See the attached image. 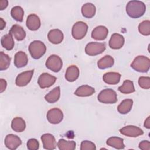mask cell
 <instances>
[{
  "instance_id": "1",
  "label": "cell",
  "mask_w": 150,
  "mask_h": 150,
  "mask_svg": "<svg viewBox=\"0 0 150 150\" xmlns=\"http://www.w3.org/2000/svg\"><path fill=\"white\" fill-rule=\"evenodd\" d=\"M146 11L145 4L140 1H130L126 5V12L132 18L142 16Z\"/></svg>"
},
{
  "instance_id": "2",
  "label": "cell",
  "mask_w": 150,
  "mask_h": 150,
  "mask_svg": "<svg viewBox=\"0 0 150 150\" xmlns=\"http://www.w3.org/2000/svg\"><path fill=\"white\" fill-rule=\"evenodd\" d=\"M131 67L138 72H148L150 68V59L144 56H138L131 64Z\"/></svg>"
},
{
  "instance_id": "3",
  "label": "cell",
  "mask_w": 150,
  "mask_h": 150,
  "mask_svg": "<svg viewBox=\"0 0 150 150\" xmlns=\"http://www.w3.org/2000/svg\"><path fill=\"white\" fill-rule=\"evenodd\" d=\"M46 50L45 45L40 40H34L29 46V52L34 59H40L45 53Z\"/></svg>"
},
{
  "instance_id": "4",
  "label": "cell",
  "mask_w": 150,
  "mask_h": 150,
  "mask_svg": "<svg viewBox=\"0 0 150 150\" xmlns=\"http://www.w3.org/2000/svg\"><path fill=\"white\" fill-rule=\"evenodd\" d=\"M98 100L104 104H114L117 101L116 92L111 88L103 90L97 96Z\"/></svg>"
},
{
  "instance_id": "5",
  "label": "cell",
  "mask_w": 150,
  "mask_h": 150,
  "mask_svg": "<svg viewBox=\"0 0 150 150\" xmlns=\"http://www.w3.org/2000/svg\"><path fill=\"white\" fill-rule=\"evenodd\" d=\"M88 30V25L83 21L76 22L72 28V36L77 40H80L84 38Z\"/></svg>"
},
{
  "instance_id": "6",
  "label": "cell",
  "mask_w": 150,
  "mask_h": 150,
  "mask_svg": "<svg viewBox=\"0 0 150 150\" xmlns=\"http://www.w3.org/2000/svg\"><path fill=\"white\" fill-rule=\"evenodd\" d=\"M105 50V45L104 43L90 42L85 47V52L89 56H96L102 53Z\"/></svg>"
},
{
  "instance_id": "7",
  "label": "cell",
  "mask_w": 150,
  "mask_h": 150,
  "mask_svg": "<svg viewBox=\"0 0 150 150\" xmlns=\"http://www.w3.org/2000/svg\"><path fill=\"white\" fill-rule=\"evenodd\" d=\"M46 67L54 72H59L62 68L63 62L61 58L56 54L50 55L46 60Z\"/></svg>"
},
{
  "instance_id": "8",
  "label": "cell",
  "mask_w": 150,
  "mask_h": 150,
  "mask_svg": "<svg viewBox=\"0 0 150 150\" xmlns=\"http://www.w3.org/2000/svg\"><path fill=\"white\" fill-rule=\"evenodd\" d=\"M46 118L50 123L57 124L63 120V114L60 109L58 108H53L47 111Z\"/></svg>"
},
{
  "instance_id": "9",
  "label": "cell",
  "mask_w": 150,
  "mask_h": 150,
  "mask_svg": "<svg viewBox=\"0 0 150 150\" xmlns=\"http://www.w3.org/2000/svg\"><path fill=\"white\" fill-rule=\"evenodd\" d=\"M57 79L47 73H43L40 75L38 80V83L41 88H48L54 84Z\"/></svg>"
},
{
  "instance_id": "10",
  "label": "cell",
  "mask_w": 150,
  "mask_h": 150,
  "mask_svg": "<svg viewBox=\"0 0 150 150\" xmlns=\"http://www.w3.org/2000/svg\"><path fill=\"white\" fill-rule=\"evenodd\" d=\"M33 72V70H31L19 74L15 80L16 85L19 87H23L28 84L32 79Z\"/></svg>"
},
{
  "instance_id": "11",
  "label": "cell",
  "mask_w": 150,
  "mask_h": 150,
  "mask_svg": "<svg viewBox=\"0 0 150 150\" xmlns=\"http://www.w3.org/2000/svg\"><path fill=\"white\" fill-rule=\"evenodd\" d=\"M4 143L6 148L11 150H15L22 144V141L18 136L10 134L6 136Z\"/></svg>"
},
{
  "instance_id": "12",
  "label": "cell",
  "mask_w": 150,
  "mask_h": 150,
  "mask_svg": "<svg viewBox=\"0 0 150 150\" xmlns=\"http://www.w3.org/2000/svg\"><path fill=\"white\" fill-rule=\"evenodd\" d=\"M121 134L128 137H137L144 134L143 131L139 127L134 125H127L120 129Z\"/></svg>"
},
{
  "instance_id": "13",
  "label": "cell",
  "mask_w": 150,
  "mask_h": 150,
  "mask_svg": "<svg viewBox=\"0 0 150 150\" xmlns=\"http://www.w3.org/2000/svg\"><path fill=\"white\" fill-rule=\"evenodd\" d=\"M43 147L45 149L52 150L56 148L57 143L54 137L51 134H45L41 136Z\"/></svg>"
},
{
  "instance_id": "14",
  "label": "cell",
  "mask_w": 150,
  "mask_h": 150,
  "mask_svg": "<svg viewBox=\"0 0 150 150\" xmlns=\"http://www.w3.org/2000/svg\"><path fill=\"white\" fill-rule=\"evenodd\" d=\"M124 38L121 35L115 33L112 34L109 40V46L113 49H121L124 44Z\"/></svg>"
},
{
  "instance_id": "15",
  "label": "cell",
  "mask_w": 150,
  "mask_h": 150,
  "mask_svg": "<svg viewBox=\"0 0 150 150\" xmlns=\"http://www.w3.org/2000/svg\"><path fill=\"white\" fill-rule=\"evenodd\" d=\"M26 24L27 28L30 30H37L40 27L41 22L40 18L38 15L34 13L28 15L26 19Z\"/></svg>"
},
{
  "instance_id": "16",
  "label": "cell",
  "mask_w": 150,
  "mask_h": 150,
  "mask_svg": "<svg viewBox=\"0 0 150 150\" xmlns=\"http://www.w3.org/2000/svg\"><path fill=\"white\" fill-rule=\"evenodd\" d=\"M108 33V29L104 26H98L96 27L91 32V37L97 40L105 39Z\"/></svg>"
},
{
  "instance_id": "17",
  "label": "cell",
  "mask_w": 150,
  "mask_h": 150,
  "mask_svg": "<svg viewBox=\"0 0 150 150\" xmlns=\"http://www.w3.org/2000/svg\"><path fill=\"white\" fill-rule=\"evenodd\" d=\"M47 38L52 43L59 44L63 41L64 35L60 29H54L49 32L47 34Z\"/></svg>"
},
{
  "instance_id": "18",
  "label": "cell",
  "mask_w": 150,
  "mask_h": 150,
  "mask_svg": "<svg viewBox=\"0 0 150 150\" xmlns=\"http://www.w3.org/2000/svg\"><path fill=\"white\" fill-rule=\"evenodd\" d=\"M28 62L27 54L22 52H18L14 56V64L18 68H21L25 66Z\"/></svg>"
},
{
  "instance_id": "19",
  "label": "cell",
  "mask_w": 150,
  "mask_h": 150,
  "mask_svg": "<svg viewBox=\"0 0 150 150\" xmlns=\"http://www.w3.org/2000/svg\"><path fill=\"white\" fill-rule=\"evenodd\" d=\"M79 73V68L76 65H71L67 67L65 73V78L68 81L73 82L78 79Z\"/></svg>"
},
{
  "instance_id": "20",
  "label": "cell",
  "mask_w": 150,
  "mask_h": 150,
  "mask_svg": "<svg viewBox=\"0 0 150 150\" xmlns=\"http://www.w3.org/2000/svg\"><path fill=\"white\" fill-rule=\"evenodd\" d=\"M9 33H11L12 36H14V38L18 41L23 40L26 37V32L23 28L17 24L13 25L11 27Z\"/></svg>"
},
{
  "instance_id": "21",
  "label": "cell",
  "mask_w": 150,
  "mask_h": 150,
  "mask_svg": "<svg viewBox=\"0 0 150 150\" xmlns=\"http://www.w3.org/2000/svg\"><path fill=\"white\" fill-rule=\"evenodd\" d=\"M121 74L117 72H108L103 75V81L108 84H117L119 83Z\"/></svg>"
},
{
  "instance_id": "22",
  "label": "cell",
  "mask_w": 150,
  "mask_h": 150,
  "mask_svg": "<svg viewBox=\"0 0 150 150\" xmlns=\"http://www.w3.org/2000/svg\"><path fill=\"white\" fill-rule=\"evenodd\" d=\"M95 92L93 87L88 85H83L79 87L74 92V94L79 97H88L93 95Z\"/></svg>"
},
{
  "instance_id": "23",
  "label": "cell",
  "mask_w": 150,
  "mask_h": 150,
  "mask_svg": "<svg viewBox=\"0 0 150 150\" xmlns=\"http://www.w3.org/2000/svg\"><path fill=\"white\" fill-rule=\"evenodd\" d=\"M12 129L17 132H23L26 128L25 120L21 117H15L11 122Z\"/></svg>"
},
{
  "instance_id": "24",
  "label": "cell",
  "mask_w": 150,
  "mask_h": 150,
  "mask_svg": "<svg viewBox=\"0 0 150 150\" xmlns=\"http://www.w3.org/2000/svg\"><path fill=\"white\" fill-rule=\"evenodd\" d=\"M96 11V6L91 3L84 4L81 7L82 15L86 18H93L95 15Z\"/></svg>"
},
{
  "instance_id": "25",
  "label": "cell",
  "mask_w": 150,
  "mask_h": 150,
  "mask_svg": "<svg viewBox=\"0 0 150 150\" xmlns=\"http://www.w3.org/2000/svg\"><path fill=\"white\" fill-rule=\"evenodd\" d=\"M60 96V87L57 86L52 90L45 96V100L49 103H54L57 101Z\"/></svg>"
},
{
  "instance_id": "26",
  "label": "cell",
  "mask_w": 150,
  "mask_h": 150,
  "mask_svg": "<svg viewBox=\"0 0 150 150\" xmlns=\"http://www.w3.org/2000/svg\"><path fill=\"white\" fill-rule=\"evenodd\" d=\"M106 144L107 145L117 149H122L125 148L123 139L118 137H112L109 138L107 140Z\"/></svg>"
},
{
  "instance_id": "27",
  "label": "cell",
  "mask_w": 150,
  "mask_h": 150,
  "mask_svg": "<svg viewBox=\"0 0 150 150\" xmlns=\"http://www.w3.org/2000/svg\"><path fill=\"white\" fill-rule=\"evenodd\" d=\"M114 63V58L110 55H105L98 61L97 66L100 69H105L112 67Z\"/></svg>"
},
{
  "instance_id": "28",
  "label": "cell",
  "mask_w": 150,
  "mask_h": 150,
  "mask_svg": "<svg viewBox=\"0 0 150 150\" xmlns=\"http://www.w3.org/2000/svg\"><path fill=\"white\" fill-rule=\"evenodd\" d=\"M133 101L131 99H125L121 101L117 107V110L121 114H126L128 113L132 109Z\"/></svg>"
},
{
  "instance_id": "29",
  "label": "cell",
  "mask_w": 150,
  "mask_h": 150,
  "mask_svg": "<svg viewBox=\"0 0 150 150\" xmlns=\"http://www.w3.org/2000/svg\"><path fill=\"white\" fill-rule=\"evenodd\" d=\"M1 43L2 46L7 50H12L15 45L12 35L9 33L8 34L4 35L1 38Z\"/></svg>"
},
{
  "instance_id": "30",
  "label": "cell",
  "mask_w": 150,
  "mask_h": 150,
  "mask_svg": "<svg viewBox=\"0 0 150 150\" xmlns=\"http://www.w3.org/2000/svg\"><path fill=\"white\" fill-rule=\"evenodd\" d=\"M57 145L60 150H74L76 148V144L74 141H66L64 139H60Z\"/></svg>"
},
{
  "instance_id": "31",
  "label": "cell",
  "mask_w": 150,
  "mask_h": 150,
  "mask_svg": "<svg viewBox=\"0 0 150 150\" xmlns=\"http://www.w3.org/2000/svg\"><path fill=\"white\" fill-rule=\"evenodd\" d=\"M118 90L123 94H129L135 91L133 82L129 80H125L123 84L118 87Z\"/></svg>"
},
{
  "instance_id": "32",
  "label": "cell",
  "mask_w": 150,
  "mask_h": 150,
  "mask_svg": "<svg viewBox=\"0 0 150 150\" xmlns=\"http://www.w3.org/2000/svg\"><path fill=\"white\" fill-rule=\"evenodd\" d=\"M11 15L15 21L21 22L23 21L24 11L20 6H15L12 8Z\"/></svg>"
},
{
  "instance_id": "33",
  "label": "cell",
  "mask_w": 150,
  "mask_h": 150,
  "mask_svg": "<svg viewBox=\"0 0 150 150\" xmlns=\"http://www.w3.org/2000/svg\"><path fill=\"white\" fill-rule=\"evenodd\" d=\"M11 58L9 56L4 53L0 52V70L1 71L6 70L10 66Z\"/></svg>"
},
{
  "instance_id": "34",
  "label": "cell",
  "mask_w": 150,
  "mask_h": 150,
  "mask_svg": "<svg viewBox=\"0 0 150 150\" xmlns=\"http://www.w3.org/2000/svg\"><path fill=\"white\" fill-rule=\"evenodd\" d=\"M138 30L139 33L144 36L150 35V21L145 20L141 22L138 25Z\"/></svg>"
},
{
  "instance_id": "35",
  "label": "cell",
  "mask_w": 150,
  "mask_h": 150,
  "mask_svg": "<svg viewBox=\"0 0 150 150\" xmlns=\"http://www.w3.org/2000/svg\"><path fill=\"white\" fill-rule=\"evenodd\" d=\"M139 86L144 89H149L150 88V78L149 77L141 76L138 79Z\"/></svg>"
},
{
  "instance_id": "36",
  "label": "cell",
  "mask_w": 150,
  "mask_h": 150,
  "mask_svg": "<svg viewBox=\"0 0 150 150\" xmlns=\"http://www.w3.org/2000/svg\"><path fill=\"white\" fill-rule=\"evenodd\" d=\"M81 150H95L96 149V146L95 144L90 141L85 140L81 142L80 145Z\"/></svg>"
},
{
  "instance_id": "37",
  "label": "cell",
  "mask_w": 150,
  "mask_h": 150,
  "mask_svg": "<svg viewBox=\"0 0 150 150\" xmlns=\"http://www.w3.org/2000/svg\"><path fill=\"white\" fill-rule=\"evenodd\" d=\"M27 148L29 150H38L39 148L38 141L35 138H31L27 142Z\"/></svg>"
},
{
  "instance_id": "38",
  "label": "cell",
  "mask_w": 150,
  "mask_h": 150,
  "mask_svg": "<svg viewBox=\"0 0 150 150\" xmlns=\"http://www.w3.org/2000/svg\"><path fill=\"white\" fill-rule=\"evenodd\" d=\"M139 148L142 150H150V142L149 141L144 140L139 144Z\"/></svg>"
},
{
  "instance_id": "39",
  "label": "cell",
  "mask_w": 150,
  "mask_h": 150,
  "mask_svg": "<svg viewBox=\"0 0 150 150\" xmlns=\"http://www.w3.org/2000/svg\"><path fill=\"white\" fill-rule=\"evenodd\" d=\"M0 84H0V92L2 93L6 89V87L7 86V83L5 80H4L3 79H0Z\"/></svg>"
},
{
  "instance_id": "40",
  "label": "cell",
  "mask_w": 150,
  "mask_h": 150,
  "mask_svg": "<svg viewBox=\"0 0 150 150\" xmlns=\"http://www.w3.org/2000/svg\"><path fill=\"white\" fill-rule=\"evenodd\" d=\"M8 5V1L7 0L0 1V10L2 11L5 9Z\"/></svg>"
},
{
  "instance_id": "41",
  "label": "cell",
  "mask_w": 150,
  "mask_h": 150,
  "mask_svg": "<svg viewBox=\"0 0 150 150\" xmlns=\"http://www.w3.org/2000/svg\"><path fill=\"white\" fill-rule=\"evenodd\" d=\"M144 127L148 129L150 128V117H148L145 120L144 124Z\"/></svg>"
},
{
  "instance_id": "42",
  "label": "cell",
  "mask_w": 150,
  "mask_h": 150,
  "mask_svg": "<svg viewBox=\"0 0 150 150\" xmlns=\"http://www.w3.org/2000/svg\"><path fill=\"white\" fill-rule=\"evenodd\" d=\"M0 26H1V30H2V29H4V28L5 27V26H6V22H5V21H4V19L2 18H0Z\"/></svg>"
}]
</instances>
